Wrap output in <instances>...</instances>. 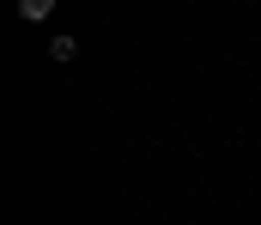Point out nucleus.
<instances>
[{"mask_svg":"<svg viewBox=\"0 0 261 225\" xmlns=\"http://www.w3.org/2000/svg\"><path fill=\"white\" fill-rule=\"evenodd\" d=\"M49 55H55V61H73V55H79V43H73V37H55V43H49Z\"/></svg>","mask_w":261,"mask_h":225,"instance_id":"nucleus-1","label":"nucleus"},{"mask_svg":"<svg viewBox=\"0 0 261 225\" xmlns=\"http://www.w3.org/2000/svg\"><path fill=\"white\" fill-rule=\"evenodd\" d=\"M18 18H49V0H18Z\"/></svg>","mask_w":261,"mask_h":225,"instance_id":"nucleus-2","label":"nucleus"}]
</instances>
